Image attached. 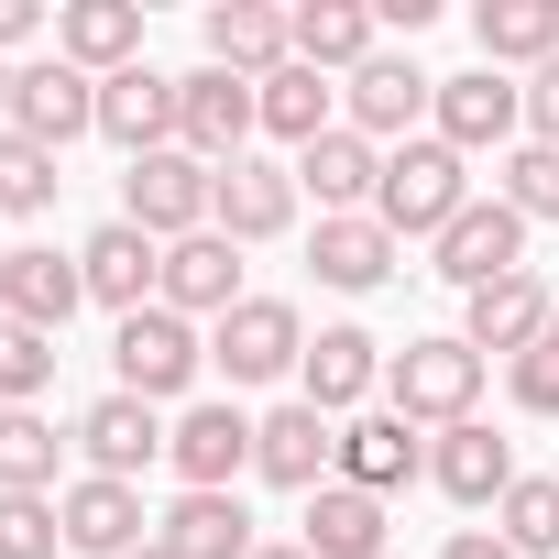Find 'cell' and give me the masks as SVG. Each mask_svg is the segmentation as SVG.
Masks as SVG:
<instances>
[{
	"instance_id": "6da1fadb",
	"label": "cell",
	"mask_w": 559,
	"mask_h": 559,
	"mask_svg": "<svg viewBox=\"0 0 559 559\" xmlns=\"http://www.w3.org/2000/svg\"><path fill=\"white\" fill-rule=\"evenodd\" d=\"M461 209H472V154H450L439 132H417V143L384 154V198H373V219H384L395 241H439Z\"/></svg>"
},
{
	"instance_id": "7a4b0ae2",
	"label": "cell",
	"mask_w": 559,
	"mask_h": 559,
	"mask_svg": "<svg viewBox=\"0 0 559 559\" xmlns=\"http://www.w3.org/2000/svg\"><path fill=\"white\" fill-rule=\"evenodd\" d=\"M384 406H395L406 428H461V417L483 406V352H472L461 330H439V341H406V352L384 362Z\"/></svg>"
},
{
	"instance_id": "3957f363",
	"label": "cell",
	"mask_w": 559,
	"mask_h": 559,
	"mask_svg": "<svg viewBox=\"0 0 559 559\" xmlns=\"http://www.w3.org/2000/svg\"><path fill=\"white\" fill-rule=\"evenodd\" d=\"M209 198H219V165H198L187 143H165V154H143V165L121 176V219H132L143 241H187V230H209Z\"/></svg>"
},
{
	"instance_id": "277c9868",
	"label": "cell",
	"mask_w": 559,
	"mask_h": 559,
	"mask_svg": "<svg viewBox=\"0 0 559 559\" xmlns=\"http://www.w3.org/2000/svg\"><path fill=\"white\" fill-rule=\"evenodd\" d=\"M252 132H263V88H252V78H230V67L176 78V143H187L198 165H241Z\"/></svg>"
},
{
	"instance_id": "5b68a950",
	"label": "cell",
	"mask_w": 559,
	"mask_h": 559,
	"mask_svg": "<svg viewBox=\"0 0 559 559\" xmlns=\"http://www.w3.org/2000/svg\"><path fill=\"white\" fill-rule=\"evenodd\" d=\"M110 362H121V395H143V406H165V395H187V384H198V362H209V341H198V319H176V308L154 297V308H132V319H121V341H110Z\"/></svg>"
},
{
	"instance_id": "8992f818",
	"label": "cell",
	"mask_w": 559,
	"mask_h": 559,
	"mask_svg": "<svg viewBox=\"0 0 559 559\" xmlns=\"http://www.w3.org/2000/svg\"><path fill=\"white\" fill-rule=\"evenodd\" d=\"M209 362H219L230 384H274V373L308 362V319H297L286 297H241V308L209 330Z\"/></svg>"
},
{
	"instance_id": "52a82bcc",
	"label": "cell",
	"mask_w": 559,
	"mask_h": 559,
	"mask_svg": "<svg viewBox=\"0 0 559 559\" xmlns=\"http://www.w3.org/2000/svg\"><path fill=\"white\" fill-rule=\"evenodd\" d=\"M12 132L45 143V154H67L78 132H99V78L67 67V56H34V67L12 78Z\"/></svg>"
},
{
	"instance_id": "ba28073f",
	"label": "cell",
	"mask_w": 559,
	"mask_h": 559,
	"mask_svg": "<svg viewBox=\"0 0 559 559\" xmlns=\"http://www.w3.org/2000/svg\"><path fill=\"white\" fill-rule=\"evenodd\" d=\"M428 252H439V274H450L461 297H483V286H504V274H526V219H515L504 198H472Z\"/></svg>"
},
{
	"instance_id": "9c48e42d",
	"label": "cell",
	"mask_w": 559,
	"mask_h": 559,
	"mask_svg": "<svg viewBox=\"0 0 559 559\" xmlns=\"http://www.w3.org/2000/svg\"><path fill=\"white\" fill-rule=\"evenodd\" d=\"M88 308V274H78V252H56V241H23V252H0V319L12 330H67Z\"/></svg>"
},
{
	"instance_id": "30bf717a",
	"label": "cell",
	"mask_w": 559,
	"mask_h": 559,
	"mask_svg": "<svg viewBox=\"0 0 559 559\" xmlns=\"http://www.w3.org/2000/svg\"><path fill=\"white\" fill-rule=\"evenodd\" d=\"M252 472L286 483V493L341 483V417H319V406H274V417H252Z\"/></svg>"
},
{
	"instance_id": "8fae6325",
	"label": "cell",
	"mask_w": 559,
	"mask_h": 559,
	"mask_svg": "<svg viewBox=\"0 0 559 559\" xmlns=\"http://www.w3.org/2000/svg\"><path fill=\"white\" fill-rule=\"evenodd\" d=\"M165 461H176L187 493H241V472H252V417H241V406H187V417L165 428Z\"/></svg>"
},
{
	"instance_id": "7c38bea8",
	"label": "cell",
	"mask_w": 559,
	"mask_h": 559,
	"mask_svg": "<svg viewBox=\"0 0 559 559\" xmlns=\"http://www.w3.org/2000/svg\"><path fill=\"white\" fill-rule=\"evenodd\" d=\"M56 515H67V548H78V559H143V548H154V515H143L132 483L78 472V483L56 493Z\"/></svg>"
},
{
	"instance_id": "4fadbf2b",
	"label": "cell",
	"mask_w": 559,
	"mask_h": 559,
	"mask_svg": "<svg viewBox=\"0 0 559 559\" xmlns=\"http://www.w3.org/2000/svg\"><path fill=\"white\" fill-rule=\"evenodd\" d=\"M78 274H88V308L132 319V308H154V297H165V241H143L132 219H110V230H88V241H78Z\"/></svg>"
},
{
	"instance_id": "5bb4252c",
	"label": "cell",
	"mask_w": 559,
	"mask_h": 559,
	"mask_svg": "<svg viewBox=\"0 0 559 559\" xmlns=\"http://www.w3.org/2000/svg\"><path fill=\"white\" fill-rule=\"evenodd\" d=\"M352 132L362 143H417V121L439 110V78L428 67H406V56H373V67H352Z\"/></svg>"
},
{
	"instance_id": "9a60e30c",
	"label": "cell",
	"mask_w": 559,
	"mask_h": 559,
	"mask_svg": "<svg viewBox=\"0 0 559 559\" xmlns=\"http://www.w3.org/2000/svg\"><path fill=\"white\" fill-rule=\"evenodd\" d=\"M439 143L450 154H504L515 132H526V88H504L493 67H472V78H439Z\"/></svg>"
},
{
	"instance_id": "2e32d148",
	"label": "cell",
	"mask_w": 559,
	"mask_h": 559,
	"mask_svg": "<svg viewBox=\"0 0 559 559\" xmlns=\"http://www.w3.org/2000/svg\"><path fill=\"white\" fill-rule=\"evenodd\" d=\"M297 198H319V219H362V209L384 198V143H362L352 121L319 132V143L297 154Z\"/></svg>"
},
{
	"instance_id": "e0dca14e",
	"label": "cell",
	"mask_w": 559,
	"mask_h": 559,
	"mask_svg": "<svg viewBox=\"0 0 559 559\" xmlns=\"http://www.w3.org/2000/svg\"><path fill=\"white\" fill-rule=\"evenodd\" d=\"M209 230L219 241H274V230H297V165H219V198H209Z\"/></svg>"
},
{
	"instance_id": "ac0fdd59",
	"label": "cell",
	"mask_w": 559,
	"mask_h": 559,
	"mask_svg": "<svg viewBox=\"0 0 559 559\" xmlns=\"http://www.w3.org/2000/svg\"><path fill=\"white\" fill-rule=\"evenodd\" d=\"M373 384H384V341L373 330H319L308 362H297V406H319V417H352Z\"/></svg>"
},
{
	"instance_id": "d6986e66",
	"label": "cell",
	"mask_w": 559,
	"mask_h": 559,
	"mask_svg": "<svg viewBox=\"0 0 559 559\" xmlns=\"http://www.w3.org/2000/svg\"><path fill=\"white\" fill-rule=\"evenodd\" d=\"M78 450H88V472H99V483H132V472H154V461H165V417H154L143 395H121V384H110V395L78 417Z\"/></svg>"
},
{
	"instance_id": "ffe728a7",
	"label": "cell",
	"mask_w": 559,
	"mask_h": 559,
	"mask_svg": "<svg viewBox=\"0 0 559 559\" xmlns=\"http://www.w3.org/2000/svg\"><path fill=\"white\" fill-rule=\"evenodd\" d=\"M428 483H439L450 504H504V493H515V439H493L483 417H461V428L428 439Z\"/></svg>"
},
{
	"instance_id": "44dd1931",
	"label": "cell",
	"mask_w": 559,
	"mask_h": 559,
	"mask_svg": "<svg viewBox=\"0 0 559 559\" xmlns=\"http://www.w3.org/2000/svg\"><path fill=\"white\" fill-rule=\"evenodd\" d=\"M165 308L176 319H230L241 308V241H219V230L165 241Z\"/></svg>"
},
{
	"instance_id": "7402d4cb",
	"label": "cell",
	"mask_w": 559,
	"mask_h": 559,
	"mask_svg": "<svg viewBox=\"0 0 559 559\" xmlns=\"http://www.w3.org/2000/svg\"><path fill=\"white\" fill-rule=\"evenodd\" d=\"M198 34H209V67H230V78H252V88H263L274 67H297V23L263 12V0H219Z\"/></svg>"
},
{
	"instance_id": "603a6c76",
	"label": "cell",
	"mask_w": 559,
	"mask_h": 559,
	"mask_svg": "<svg viewBox=\"0 0 559 559\" xmlns=\"http://www.w3.org/2000/svg\"><path fill=\"white\" fill-rule=\"evenodd\" d=\"M99 132L143 165V154H165L176 143V78H154V67H121V78H99Z\"/></svg>"
},
{
	"instance_id": "cb8c5ba5",
	"label": "cell",
	"mask_w": 559,
	"mask_h": 559,
	"mask_svg": "<svg viewBox=\"0 0 559 559\" xmlns=\"http://www.w3.org/2000/svg\"><path fill=\"white\" fill-rule=\"evenodd\" d=\"M417 472H428V428H406L395 406H373V417H352V428H341V483L395 493V483H417Z\"/></svg>"
},
{
	"instance_id": "d4e9b609",
	"label": "cell",
	"mask_w": 559,
	"mask_h": 559,
	"mask_svg": "<svg viewBox=\"0 0 559 559\" xmlns=\"http://www.w3.org/2000/svg\"><path fill=\"white\" fill-rule=\"evenodd\" d=\"M56 56L88 67V78H121V67H143V12L132 0H67L56 12Z\"/></svg>"
},
{
	"instance_id": "484cf974",
	"label": "cell",
	"mask_w": 559,
	"mask_h": 559,
	"mask_svg": "<svg viewBox=\"0 0 559 559\" xmlns=\"http://www.w3.org/2000/svg\"><path fill=\"white\" fill-rule=\"evenodd\" d=\"M308 263H319V286H341V297H373L384 274L406 263V241L362 209V219H319V241H308Z\"/></svg>"
},
{
	"instance_id": "4316f807",
	"label": "cell",
	"mask_w": 559,
	"mask_h": 559,
	"mask_svg": "<svg viewBox=\"0 0 559 559\" xmlns=\"http://www.w3.org/2000/svg\"><path fill=\"white\" fill-rule=\"evenodd\" d=\"M548 319H559V308H548V286H537V274H504V286H483V297H472L461 341H472V352H504V362H526V352L548 341Z\"/></svg>"
},
{
	"instance_id": "83f0119b",
	"label": "cell",
	"mask_w": 559,
	"mask_h": 559,
	"mask_svg": "<svg viewBox=\"0 0 559 559\" xmlns=\"http://www.w3.org/2000/svg\"><path fill=\"white\" fill-rule=\"evenodd\" d=\"M297 548H308V559H384V493H362V483H319Z\"/></svg>"
},
{
	"instance_id": "f1b7e54d",
	"label": "cell",
	"mask_w": 559,
	"mask_h": 559,
	"mask_svg": "<svg viewBox=\"0 0 559 559\" xmlns=\"http://www.w3.org/2000/svg\"><path fill=\"white\" fill-rule=\"evenodd\" d=\"M154 548H176V559H252L263 537H252L241 493H176V515L154 526Z\"/></svg>"
},
{
	"instance_id": "f546056e",
	"label": "cell",
	"mask_w": 559,
	"mask_h": 559,
	"mask_svg": "<svg viewBox=\"0 0 559 559\" xmlns=\"http://www.w3.org/2000/svg\"><path fill=\"white\" fill-rule=\"evenodd\" d=\"M472 45H483L493 78H504V67H548V56H559V0H483V12H472Z\"/></svg>"
},
{
	"instance_id": "4dcf8cb0",
	"label": "cell",
	"mask_w": 559,
	"mask_h": 559,
	"mask_svg": "<svg viewBox=\"0 0 559 559\" xmlns=\"http://www.w3.org/2000/svg\"><path fill=\"white\" fill-rule=\"evenodd\" d=\"M286 23H297V67H319V78H352V67L384 56L362 0H308V12H286Z\"/></svg>"
},
{
	"instance_id": "1f68e13d",
	"label": "cell",
	"mask_w": 559,
	"mask_h": 559,
	"mask_svg": "<svg viewBox=\"0 0 559 559\" xmlns=\"http://www.w3.org/2000/svg\"><path fill=\"white\" fill-rule=\"evenodd\" d=\"M56 461H67V439L45 406H0V493H56Z\"/></svg>"
},
{
	"instance_id": "d6a6232c",
	"label": "cell",
	"mask_w": 559,
	"mask_h": 559,
	"mask_svg": "<svg viewBox=\"0 0 559 559\" xmlns=\"http://www.w3.org/2000/svg\"><path fill=\"white\" fill-rule=\"evenodd\" d=\"M263 132L297 143V154H308L319 132H341V121H330V78H319V67H274V78H263Z\"/></svg>"
},
{
	"instance_id": "836d02e7",
	"label": "cell",
	"mask_w": 559,
	"mask_h": 559,
	"mask_svg": "<svg viewBox=\"0 0 559 559\" xmlns=\"http://www.w3.org/2000/svg\"><path fill=\"white\" fill-rule=\"evenodd\" d=\"M493 537H504L515 559H548V548H559V483H548V472H515V493L493 504Z\"/></svg>"
},
{
	"instance_id": "e575fe53",
	"label": "cell",
	"mask_w": 559,
	"mask_h": 559,
	"mask_svg": "<svg viewBox=\"0 0 559 559\" xmlns=\"http://www.w3.org/2000/svg\"><path fill=\"white\" fill-rule=\"evenodd\" d=\"M56 187H67V176H56V154H45V143H23L12 121H0V219L56 209Z\"/></svg>"
},
{
	"instance_id": "d590c367",
	"label": "cell",
	"mask_w": 559,
	"mask_h": 559,
	"mask_svg": "<svg viewBox=\"0 0 559 559\" xmlns=\"http://www.w3.org/2000/svg\"><path fill=\"white\" fill-rule=\"evenodd\" d=\"M493 198H504L515 219H559V154H548V143H515V154L493 165Z\"/></svg>"
},
{
	"instance_id": "8d00e7d4",
	"label": "cell",
	"mask_w": 559,
	"mask_h": 559,
	"mask_svg": "<svg viewBox=\"0 0 559 559\" xmlns=\"http://www.w3.org/2000/svg\"><path fill=\"white\" fill-rule=\"evenodd\" d=\"M56 548H67L56 493H0V559H56Z\"/></svg>"
},
{
	"instance_id": "74e56055",
	"label": "cell",
	"mask_w": 559,
	"mask_h": 559,
	"mask_svg": "<svg viewBox=\"0 0 559 559\" xmlns=\"http://www.w3.org/2000/svg\"><path fill=\"white\" fill-rule=\"evenodd\" d=\"M56 384V341L45 330H0V406H34Z\"/></svg>"
},
{
	"instance_id": "f35d334b",
	"label": "cell",
	"mask_w": 559,
	"mask_h": 559,
	"mask_svg": "<svg viewBox=\"0 0 559 559\" xmlns=\"http://www.w3.org/2000/svg\"><path fill=\"white\" fill-rule=\"evenodd\" d=\"M515 406H526V417H559V352H548V341L515 362Z\"/></svg>"
},
{
	"instance_id": "ab89813d",
	"label": "cell",
	"mask_w": 559,
	"mask_h": 559,
	"mask_svg": "<svg viewBox=\"0 0 559 559\" xmlns=\"http://www.w3.org/2000/svg\"><path fill=\"white\" fill-rule=\"evenodd\" d=\"M526 143H548V154H559V56L526 78Z\"/></svg>"
},
{
	"instance_id": "60d3db41",
	"label": "cell",
	"mask_w": 559,
	"mask_h": 559,
	"mask_svg": "<svg viewBox=\"0 0 559 559\" xmlns=\"http://www.w3.org/2000/svg\"><path fill=\"white\" fill-rule=\"evenodd\" d=\"M34 34H45V12H34V0H0V56H23Z\"/></svg>"
},
{
	"instance_id": "b9f144b4",
	"label": "cell",
	"mask_w": 559,
	"mask_h": 559,
	"mask_svg": "<svg viewBox=\"0 0 559 559\" xmlns=\"http://www.w3.org/2000/svg\"><path fill=\"white\" fill-rule=\"evenodd\" d=\"M439 559H515L493 526H461V537H439Z\"/></svg>"
},
{
	"instance_id": "7bdbcfd3",
	"label": "cell",
	"mask_w": 559,
	"mask_h": 559,
	"mask_svg": "<svg viewBox=\"0 0 559 559\" xmlns=\"http://www.w3.org/2000/svg\"><path fill=\"white\" fill-rule=\"evenodd\" d=\"M12 78H23V67H12V56H0V121H12Z\"/></svg>"
},
{
	"instance_id": "ee69618b",
	"label": "cell",
	"mask_w": 559,
	"mask_h": 559,
	"mask_svg": "<svg viewBox=\"0 0 559 559\" xmlns=\"http://www.w3.org/2000/svg\"><path fill=\"white\" fill-rule=\"evenodd\" d=\"M252 559H308V548H252Z\"/></svg>"
},
{
	"instance_id": "f6af8a7d",
	"label": "cell",
	"mask_w": 559,
	"mask_h": 559,
	"mask_svg": "<svg viewBox=\"0 0 559 559\" xmlns=\"http://www.w3.org/2000/svg\"><path fill=\"white\" fill-rule=\"evenodd\" d=\"M143 559H176V548H143Z\"/></svg>"
},
{
	"instance_id": "bcb514c9",
	"label": "cell",
	"mask_w": 559,
	"mask_h": 559,
	"mask_svg": "<svg viewBox=\"0 0 559 559\" xmlns=\"http://www.w3.org/2000/svg\"><path fill=\"white\" fill-rule=\"evenodd\" d=\"M548 352H559V319H548Z\"/></svg>"
},
{
	"instance_id": "7dc6e473",
	"label": "cell",
	"mask_w": 559,
	"mask_h": 559,
	"mask_svg": "<svg viewBox=\"0 0 559 559\" xmlns=\"http://www.w3.org/2000/svg\"><path fill=\"white\" fill-rule=\"evenodd\" d=\"M0 330H12V319H0Z\"/></svg>"
}]
</instances>
